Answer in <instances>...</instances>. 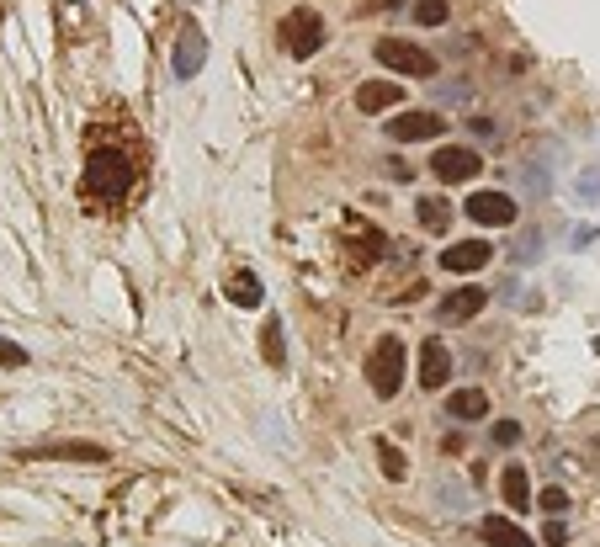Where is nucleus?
Segmentation results:
<instances>
[{
    "instance_id": "obj_1",
    "label": "nucleus",
    "mask_w": 600,
    "mask_h": 547,
    "mask_svg": "<svg viewBox=\"0 0 600 547\" xmlns=\"http://www.w3.org/2000/svg\"><path fill=\"white\" fill-rule=\"evenodd\" d=\"M85 197L96 202H123L128 186H133V165L117 155V149H91V160H85Z\"/></svg>"
},
{
    "instance_id": "obj_2",
    "label": "nucleus",
    "mask_w": 600,
    "mask_h": 547,
    "mask_svg": "<svg viewBox=\"0 0 600 547\" xmlns=\"http://www.w3.org/2000/svg\"><path fill=\"white\" fill-rule=\"evenodd\" d=\"M404 367H409V356H404V340L399 335H383L372 346L367 356V383L377 399H399V388H404Z\"/></svg>"
},
{
    "instance_id": "obj_3",
    "label": "nucleus",
    "mask_w": 600,
    "mask_h": 547,
    "mask_svg": "<svg viewBox=\"0 0 600 547\" xmlns=\"http://www.w3.org/2000/svg\"><path fill=\"white\" fill-rule=\"evenodd\" d=\"M372 59L383 64V70H393V75H415V80H431L441 70L436 54H425L420 43H404V38H377L372 43Z\"/></svg>"
},
{
    "instance_id": "obj_4",
    "label": "nucleus",
    "mask_w": 600,
    "mask_h": 547,
    "mask_svg": "<svg viewBox=\"0 0 600 547\" xmlns=\"http://www.w3.org/2000/svg\"><path fill=\"white\" fill-rule=\"evenodd\" d=\"M282 48H287V59H314L319 48H324V16H319L314 6L287 11V22H282Z\"/></svg>"
},
{
    "instance_id": "obj_5",
    "label": "nucleus",
    "mask_w": 600,
    "mask_h": 547,
    "mask_svg": "<svg viewBox=\"0 0 600 547\" xmlns=\"http://www.w3.org/2000/svg\"><path fill=\"white\" fill-rule=\"evenodd\" d=\"M462 213H468L473 224H484V229H510L516 224V202H510L505 192H473L468 202H462Z\"/></svg>"
},
{
    "instance_id": "obj_6",
    "label": "nucleus",
    "mask_w": 600,
    "mask_h": 547,
    "mask_svg": "<svg viewBox=\"0 0 600 547\" xmlns=\"http://www.w3.org/2000/svg\"><path fill=\"white\" fill-rule=\"evenodd\" d=\"M431 170H436V181H473L478 170H484V160H478V149H468V144H441L431 155Z\"/></svg>"
},
{
    "instance_id": "obj_7",
    "label": "nucleus",
    "mask_w": 600,
    "mask_h": 547,
    "mask_svg": "<svg viewBox=\"0 0 600 547\" xmlns=\"http://www.w3.org/2000/svg\"><path fill=\"white\" fill-rule=\"evenodd\" d=\"M447 123H441V112H399L388 123V139L393 144H420V139H441Z\"/></svg>"
},
{
    "instance_id": "obj_8",
    "label": "nucleus",
    "mask_w": 600,
    "mask_h": 547,
    "mask_svg": "<svg viewBox=\"0 0 600 547\" xmlns=\"http://www.w3.org/2000/svg\"><path fill=\"white\" fill-rule=\"evenodd\" d=\"M494 261V245L489 239H457V245L441 250V271H452V277H468V271L489 266Z\"/></svg>"
},
{
    "instance_id": "obj_9",
    "label": "nucleus",
    "mask_w": 600,
    "mask_h": 547,
    "mask_svg": "<svg viewBox=\"0 0 600 547\" xmlns=\"http://www.w3.org/2000/svg\"><path fill=\"white\" fill-rule=\"evenodd\" d=\"M346 239H351V250H346V266H351V271H362V266H372L377 255H383V229H377V224H362V218H351V224H346Z\"/></svg>"
},
{
    "instance_id": "obj_10",
    "label": "nucleus",
    "mask_w": 600,
    "mask_h": 547,
    "mask_svg": "<svg viewBox=\"0 0 600 547\" xmlns=\"http://www.w3.org/2000/svg\"><path fill=\"white\" fill-rule=\"evenodd\" d=\"M202 59H208V38H202L197 22H186V27H181V43H176V59H170V70H176L181 80H192V75L202 70Z\"/></svg>"
},
{
    "instance_id": "obj_11",
    "label": "nucleus",
    "mask_w": 600,
    "mask_h": 547,
    "mask_svg": "<svg viewBox=\"0 0 600 547\" xmlns=\"http://www.w3.org/2000/svg\"><path fill=\"white\" fill-rule=\"evenodd\" d=\"M452 378V351L441 346V340H425L420 346V388L425 393H441Z\"/></svg>"
},
{
    "instance_id": "obj_12",
    "label": "nucleus",
    "mask_w": 600,
    "mask_h": 547,
    "mask_svg": "<svg viewBox=\"0 0 600 547\" xmlns=\"http://www.w3.org/2000/svg\"><path fill=\"white\" fill-rule=\"evenodd\" d=\"M484 303H489V293H484V287H457V293H447V298H441V319H447V324H468L478 309H484Z\"/></svg>"
},
{
    "instance_id": "obj_13",
    "label": "nucleus",
    "mask_w": 600,
    "mask_h": 547,
    "mask_svg": "<svg viewBox=\"0 0 600 547\" xmlns=\"http://www.w3.org/2000/svg\"><path fill=\"white\" fill-rule=\"evenodd\" d=\"M399 85H393V80H367V85H356V107H362L367 117L372 112H388V107H399Z\"/></svg>"
},
{
    "instance_id": "obj_14",
    "label": "nucleus",
    "mask_w": 600,
    "mask_h": 547,
    "mask_svg": "<svg viewBox=\"0 0 600 547\" xmlns=\"http://www.w3.org/2000/svg\"><path fill=\"white\" fill-rule=\"evenodd\" d=\"M478 537H484L489 547H537L516 521H500V516H484V526H478Z\"/></svg>"
},
{
    "instance_id": "obj_15",
    "label": "nucleus",
    "mask_w": 600,
    "mask_h": 547,
    "mask_svg": "<svg viewBox=\"0 0 600 547\" xmlns=\"http://www.w3.org/2000/svg\"><path fill=\"white\" fill-rule=\"evenodd\" d=\"M224 293H229V303H239V309H261L266 287H261V277H255V271H234V277L224 282Z\"/></svg>"
},
{
    "instance_id": "obj_16",
    "label": "nucleus",
    "mask_w": 600,
    "mask_h": 547,
    "mask_svg": "<svg viewBox=\"0 0 600 547\" xmlns=\"http://www.w3.org/2000/svg\"><path fill=\"white\" fill-rule=\"evenodd\" d=\"M447 415L452 420H484L489 415V393L484 388H457L447 399Z\"/></svg>"
},
{
    "instance_id": "obj_17",
    "label": "nucleus",
    "mask_w": 600,
    "mask_h": 547,
    "mask_svg": "<svg viewBox=\"0 0 600 547\" xmlns=\"http://www.w3.org/2000/svg\"><path fill=\"white\" fill-rule=\"evenodd\" d=\"M27 457H70V463H101L107 447H91V441H54V447H32Z\"/></svg>"
},
{
    "instance_id": "obj_18",
    "label": "nucleus",
    "mask_w": 600,
    "mask_h": 547,
    "mask_svg": "<svg viewBox=\"0 0 600 547\" xmlns=\"http://www.w3.org/2000/svg\"><path fill=\"white\" fill-rule=\"evenodd\" d=\"M500 494H505L510 510H526V505H531V473H526L521 463H510V468L500 473Z\"/></svg>"
},
{
    "instance_id": "obj_19",
    "label": "nucleus",
    "mask_w": 600,
    "mask_h": 547,
    "mask_svg": "<svg viewBox=\"0 0 600 547\" xmlns=\"http://www.w3.org/2000/svg\"><path fill=\"white\" fill-rule=\"evenodd\" d=\"M415 218H420V229L447 234V229H452V202H447V197H420V202H415Z\"/></svg>"
},
{
    "instance_id": "obj_20",
    "label": "nucleus",
    "mask_w": 600,
    "mask_h": 547,
    "mask_svg": "<svg viewBox=\"0 0 600 547\" xmlns=\"http://www.w3.org/2000/svg\"><path fill=\"white\" fill-rule=\"evenodd\" d=\"M372 447H377V463H383V478H393V484H399V478H409V463H404V452L393 447L388 436H377Z\"/></svg>"
},
{
    "instance_id": "obj_21",
    "label": "nucleus",
    "mask_w": 600,
    "mask_h": 547,
    "mask_svg": "<svg viewBox=\"0 0 600 547\" xmlns=\"http://www.w3.org/2000/svg\"><path fill=\"white\" fill-rule=\"evenodd\" d=\"M261 346H266V362H271V367H282V362H287V351H282V319H266Z\"/></svg>"
},
{
    "instance_id": "obj_22",
    "label": "nucleus",
    "mask_w": 600,
    "mask_h": 547,
    "mask_svg": "<svg viewBox=\"0 0 600 547\" xmlns=\"http://www.w3.org/2000/svg\"><path fill=\"white\" fill-rule=\"evenodd\" d=\"M409 11H415L420 27H441V22H447V0H420V6H409Z\"/></svg>"
},
{
    "instance_id": "obj_23",
    "label": "nucleus",
    "mask_w": 600,
    "mask_h": 547,
    "mask_svg": "<svg viewBox=\"0 0 600 547\" xmlns=\"http://www.w3.org/2000/svg\"><path fill=\"white\" fill-rule=\"evenodd\" d=\"M0 367H27V351L16 346V340H6V335H0Z\"/></svg>"
},
{
    "instance_id": "obj_24",
    "label": "nucleus",
    "mask_w": 600,
    "mask_h": 547,
    "mask_svg": "<svg viewBox=\"0 0 600 547\" xmlns=\"http://www.w3.org/2000/svg\"><path fill=\"white\" fill-rule=\"evenodd\" d=\"M516 441H521V425H516V420H500V425H494V447H516Z\"/></svg>"
},
{
    "instance_id": "obj_25",
    "label": "nucleus",
    "mask_w": 600,
    "mask_h": 547,
    "mask_svg": "<svg viewBox=\"0 0 600 547\" xmlns=\"http://www.w3.org/2000/svg\"><path fill=\"white\" fill-rule=\"evenodd\" d=\"M563 505H569V489H558V484H547L542 489V510H553V516H558V510Z\"/></svg>"
},
{
    "instance_id": "obj_26",
    "label": "nucleus",
    "mask_w": 600,
    "mask_h": 547,
    "mask_svg": "<svg viewBox=\"0 0 600 547\" xmlns=\"http://www.w3.org/2000/svg\"><path fill=\"white\" fill-rule=\"evenodd\" d=\"M563 542H569V526H563V521H547V547H563Z\"/></svg>"
},
{
    "instance_id": "obj_27",
    "label": "nucleus",
    "mask_w": 600,
    "mask_h": 547,
    "mask_svg": "<svg viewBox=\"0 0 600 547\" xmlns=\"http://www.w3.org/2000/svg\"><path fill=\"white\" fill-rule=\"evenodd\" d=\"M388 6H404V0H367V11H388Z\"/></svg>"
}]
</instances>
